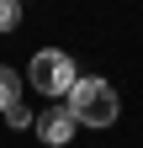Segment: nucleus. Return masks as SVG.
Wrapping results in <instances>:
<instances>
[{"instance_id": "1", "label": "nucleus", "mask_w": 143, "mask_h": 148, "mask_svg": "<svg viewBox=\"0 0 143 148\" xmlns=\"http://www.w3.org/2000/svg\"><path fill=\"white\" fill-rule=\"evenodd\" d=\"M64 106H69V116L80 127H111L117 122V90L106 79H85L80 74V85L64 95Z\"/></svg>"}, {"instance_id": "2", "label": "nucleus", "mask_w": 143, "mask_h": 148, "mask_svg": "<svg viewBox=\"0 0 143 148\" xmlns=\"http://www.w3.org/2000/svg\"><path fill=\"white\" fill-rule=\"evenodd\" d=\"M27 79L43 90V95H69V90L80 85V64L69 58L64 48H43L37 58H32V69H27Z\"/></svg>"}, {"instance_id": "3", "label": "nucleus", "mask_w": 143, "mask_h": 148, "mask_svg": "<svg viewBox=\"0 0 143 148\" xmlns=\"http://www.w3.org/2000/svg\"><path fill=\"white\" fill-rule=\"evenodd\" d=\"M32 127H37V138H43L48 148H64L69 138H74V127H80V122L69 116V106H48V111H43Z\"/></svg>"}, {"instance_id": "4", "label": "nucleus", "mask_w": 143, "mask_h": 148, "mask_svg": "<svg viewBox=\"0 0 143 148\" xmlns=\"http://www.w3.org/2000/svg\"><path fill=\"white\" fill-rule=\"evenodd\" d=\"M11 106H21V79L0 64V111H11Z\"/></svg>"}, {"instance_id": "5", "label": "nucleus", "mask_w": 143, "mask_h": 148, "mask_svg": "<svg viewBox=\"0 0 143 148\" xmlns=\"http://www.w3.org/2000/svg\"><path fill=\"white\" fill-rule=\"evenodd\" d=\"M21 27V0H0V32H16Z\"/></svg>"}, {"instance_id": "6", "label": "nucleus", "mask_w": 143, "mask_h": 148, "mask_svg": "<svg viewBox=\"0 0 143 148\" xmlns=\"http://www.w3.org/2000/svg\"><path fill=\"white\" fill-rule=\"evenodd\" d=\"M6 122H11V127H32V122H37V116H32L27 106H11V111H6Z\"/></svg>"}]
</instances>
